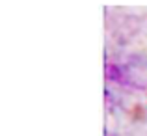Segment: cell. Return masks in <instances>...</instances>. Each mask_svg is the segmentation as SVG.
I'll return each instance as SVG.
<instances>
[{"instance_id": "6da1fadb", "label": "cell", "mask_w": 147, "mask_h": 136, "mask_svg": "<svg viewBox=\"0 0 147 136\" xmlns=\"http://www.w3.org/2000/svg\"><path fill=\"white\" fill-rule=\"evenodd\" d=\"M104 75L108 80H114V82H125V73L119 65L115 64H106L104 65Z\"/></svg>"}]
</instances>
